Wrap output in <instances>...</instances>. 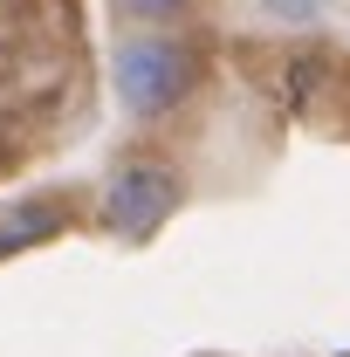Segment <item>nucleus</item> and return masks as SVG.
<instances>
[{
	"label": "nucleus",
	"mask_w": 350,
	"mask_h": 357,
	"mask_svg": "<svg viewBox=\"0 0 350 357\" xmlns=\"http://www.w3.org/2000/svg\"><path fill=\"white\" fill-rule=\"evenodd\" d=\"M62 227H69V213H62L55 199H21V206L0 213V255H21V248H35V241H55Z\"/></svg>",
	"instance_id": "obj_3"
},
{
	"label": "nucleus",
	"mask_w": 350,
	"mask_h": 357,
	"mask_svg": "<svg viewBox=\"0 0 350 357\" xmlns=\"http://www.w3.org/2000/svg\"><path fill=\"white\" fill-rule=\"evenodd\" d=\"M178 199H185V185L165 158H124L103 178V227L117 241H151L178 213Z\"/></svg>",
	"instance_id": "obj_2"
},
{
	"label": "nucleus",
	"mask_w": 350,
	"mask_h": 357,
	"mask_svg": "<svg viewBox=\"0 0 350 357\" xmlns=\"http://www.w3.org/2000/svg\"><path fill=\"white\" fill-rule=\"evenodd\" d=\"M110 7H117L124 21H144V28H158V21H178L192 0H110Z\"/></svg>",
	"instance_id": "obj_5"
},
{
	"label": "nucleus",
	"mask_w": 350,
	"mask_h": 357,
	"mask_svg": "<svg viewBox=\"0 0 350 357\" xmlns=\"http://www.w3.org/2000/svg\"><path fill=\"white\" fill-rule=\"evenodd\" d=\"M110 83H117V103H124L131 117H165V110H178V103L192 96V83H199V48L165 35V28H144L131 42H117Z\"/></svg>",
	"instance_id": "obj_1"
},
{
	"label": "nucleus",
	"mask_w": 350,
	"mask_h": 357,
	"mask_svg": "<svg viewBox=\"0 0 350 357\" xmlns=\"http://www.w3.org/2000/svg\"><path fill=\"white\" fill-rule=\"evenodd\" d=\"M254 14H268L275 28H309L323 21V0H254Z\"/></svg>",
	"instance_id": "obj_4"
}]
</instances>
